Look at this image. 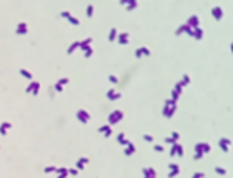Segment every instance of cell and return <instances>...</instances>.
Instances as JSON below:
<instances>
[{
  "label": "cell",
  "instance_id": "cell-1",
  "mask_svg": "<svg viewBox=\"0 0 233 178\" xmlns=\"http://www.w3.org/2000/svg\"><path fill=\"white\" fill-rule=\"evenodd\" d=\"M122 117H123V113H122L120 110H115L113 113L108 115V123H110V125H115V123H118L122 120Z\"/></svg>",
  "mask_w": 233,
  "mask_h": 178
},
{
  "label": "cell",
  "instance_id": "cell-2",
  "mask_svg": "<svg viewBox=\"0 0 233 178\" xmlns=\"http://www.w3.org/2000/svg\"><path fill=\"white\" fill-rule=\"evenodd\" d=\"M77 118L82 123H88L90 122V113L85 112V110H78V112H77Z\"/></svg>",
  "mask_w": 233,
  "mask_h": 178
},
{
  "label": "cell",
  "instance_id": "cell-3",
  "mask_svg": "<svg viewBox=\"0 0 233 178\" xmlns=\"http://www.w3.org/2000/svg\"><path fill=\"white\" fill-rule=\"evenodd\" d=\"M38 88H40V83H38V82H32V83L28 85L27 92H33V95H37L38 93Z\"/></svg>",
  "mask_w": 233,
  "mask_h": 178
},
{
  "label": "cell",
  "instance_id": "cell-4",
  "mask_svg": "<svg viewBox=\"0 0 233 178\" xmlns=\"http://www.w3.org/2000/svg\"><path fill=\"white\" fill-rule=\"evenodd\" d=\"M212 13H213L215 20H220L222 17H223V10L220 9V7H213V10H212Z\"/></svg>",
  "mask_w": 233,
  "mask_h": 178
},
{
  "label": "cell",
  "instance_id": "cell-5",
  "mask_svg": "<svg viewBox=\"0 0 233 178\" xmlns=\"http://www.w3.org/2000/svg\"><path fill=\"white\" fill-rule=\"evenodd\" d=\"M128 38H130V35H128V33H120V35L117 37V42H118V43H122V45H125V43H128Z\"/></svg>",
  "mask_w": 233,
  "mask_h": 178
},
{
  "label": "cell",
  "instance_id": "cell-6",
  "mask_svg": "<svg viewBox=\"0 0 233 178\" xmlns=\"http://www.w3.org/2000/svg\"><path fill=\"white\" fill-rule=\"evenodd\" d=\"M135 55L138 57V58H140V57H142V55H150V50H148V48H147V47H143V48H137V52H135Z\"/></svg>",
  "mask_w": 233,
  "mask_h": 178
},
{
  "label": "cell",
  "instance_id": "cell-7",
  "mask_svg": "<svg viewBox=\"0 0 233 178\" xmlns=\"http://www.w3.org/2000/svg\"><path fill=\"white\" fill-rule=\"evenodd\" d=\"M122 95L120 93H117V92H113V90H108V93H107V98L108 100H118Z\"/></svg>",
  "mask_w": 233,
  "mask_h": 178
},
{
  "label": "cell",
  "instance_id": "cell-8",
  "mask_svg": "<svg viewBox=\"0 0 233 178\" xmlns=\"http://www.w3.org/2000/svg\"><path fill=\"white\" fill-rule=\"evenodd\" d=\"M62 17H65V19H68L70 22H72V23H73V25H78V23H80V22H78V20L75 19V17H70V13H68V12H62Z\"/></svg>",
  "mask_w": 233,
  "mask_h": 178
},
{
  "label": "cell",
  "instance_id": "cell-9",
  "mask_svg": "<svg viewBox=\"0 0 233 178\" xmlns=\"http://www.w3.org/2000/svg\"><path fill=\"white\" fill-rule=\"evenodd\" d=\"M17 33H22V35H23V33H27V23H23V22H22V23H19V27H17Z\"/></svg>",
  "mask_w": 233,
  "mask_h": 178
},
{
  "label": "cell",
  "instance_id": "cell-10",
  "mask_svg": "<svg viewBox=\"0 0 233 178\" xmlns=\"http://www.w3.org/2000/svg\"><path fill=\"white\" fill-rule=\"evenodd\" d=\"M117 37H118L117 28H112V30H110V33H108V40H110V42H113V40H117Z\"/></svg>",
  "mask_w": 233,
  "mask_h": 178
},
{
  "label": "cell",
  "instance_id": "cell-11",
  "mask_svg": "<svg viewBox=\"0 0 233 178\" xmlns=\"http://www.w3.org/2000/svg\"><path fill=\"white\" fill-rule=\"evenodd\" d=\"M20 75H23V77H27L28 80H32L33 77H32V73H28L27 70H23V68H20Z\"/></svg>",
  "mask_w": 233,
  "mask_h": 178
},
{
  "label": "cell",
  "instance_id": "cell-12",
  "mask_svg": "<svg viewBox=\"0 0 233 178\" xmlns=\"http://www.w3.org/2000/svg\"><path fill=\"white\" fill-rule=\"evenodd\" d=\"M90 43H92V38H87L85 42H82V43H80V47L85 50V48H87V45H90Z\"/></svg>",
  "mask_w": 233,
  "mask_h": 178
},
{
  "label": "cell",
  "instance_id": "cell-13",
  "mask_svg": "<svg viewBox=\"0 0 233 178\" xmlns=\"http://www.w3.org/2000/svg\"><path fill=\"white\" fill-rule=\"evenodd\" d=\"M100 131H105V137H108V135L112 133V130H110V127H102V128H100Z\"/></svg>",
  "mask_w": 233,
  "mask_h": 178
},
{
  "label": "cell",
  "instance_id": "cell-14",
  "mask_svg": "<svg viewBox=\"0 0 233 178\" xmlns=\"http://www.w3.org/2000/svg\"><path fill=\"white\" fill-rule=\"evenodd\" d=\"M77 47H80V42H77V43H73V45H70V47H68V53H72Z\"/></svg>",
  "mask_w": 233,
  "mask_h": 178
},
{
  "label": "cell",
  "instance_id": "cell-15",
  "mask_svg": "<svg viewBox=\"0 0 233 178\" xmlns=\"http://www.w3.org/2000/svg\"><path fill=\"white\" fill-rule=\"evenodd\" d=\"M92 12H93V5H92V3H90V5L87 7V15H88V17H92V15H93Z\"/></svg>",
  "mask_w": 233,
  "mask_h": 178
},
{
  "label": "cell",
  "instance_id": "cell-16",
  "mask_svg": "<svg viewBox=\"0 0 233 178\" xmlns=\"http://www.w3.org/2000/svg\"><path fill=\"white\" fill-rule=\"evenodd\" d=\"M83 52H85V57H92V48H90V47H88V48H85Z\"/></svg>",
  "mask_w": 233,
  "mask_h": 178
},
{
  "label": "cell",
  "instance_id": "cell-17",
  "mask_svg": "<svg viewBox=\"0 0 233 178\" xmlns=\"http://www.w3.org/2000/svg\"><path fill=\"white\" fill-rule=\"evenodd\" d=\"M108 80H110L112 83H117V80H118V78H117L115 75H110V77H108Z\"/></svg>",
  "mask_w": 233,
  "mask_h": 178
},
{
  "label": "cell",
  "instance_id": "cell-18",
  "mask_svg": "<svg viewBox=\"0 0 233 178\" xmlns=\"http://www.w3.org/2000/svg\"><path fill=\"white\" fill-rule=\"evenodd\" d=\"M68 83V78H60V82H58V85H67Z\"/></svg>",
  "mask_w": 233,
  "mask_h": 178
},
{
  "label": "cell",
  "instance_id": "cell-19",
  "mask_svg": "<svg viewBox=\"0 0 233 178\" xmlns=\"http://www.w3.org/2000/svg\"><path fill=\"white\" fill-rule=\"evenodd\" d=\"M190 82V78H188V75H183V82H182V85H186Z\"/></svg>",
  "mask_w": 233,
  "mask_h": 178
},
{
  "label": "cell",
  "instance_id": "cell-20",
  "mask_svg": "<svg viewBox=\"0 0 233 178\" xmlns=\"http://www.w3.org/2000/svg\"><path fill=\"white\" fill-rule=\"evenodd\" d=\"M55 90L58 92V93H60V92L63 90V87H62V85H58V83H55Z\"/></svg>",
  "mask_w": 233,
  "mask_h": 178
}]
</instances>
